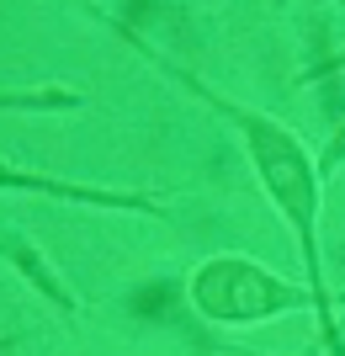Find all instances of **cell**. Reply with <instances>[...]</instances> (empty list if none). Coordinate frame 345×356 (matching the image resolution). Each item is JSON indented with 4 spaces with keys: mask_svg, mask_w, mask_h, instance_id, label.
<instances>
[{
    "mask_svg": "<svg viewBox=\"0 0 345 356\" xmlns=\"http://www.w3.org/2000/svg\"><path fill=\"white\" fill-rule=\"evenodd\" d=\"M186 303L218 330H250L271 325L282 314H314L308 287L260 266L250 255H208L186 277Z\"/></svg>",
    "mask_w": 345,
    "mask_h": 356,
    "instance_id": "7a4b0ae2",
    "label": "cell"
},
{
    "mask_svg": "<svg viewBox=\"0 0 345 356\" xmlns=\"http://www.w3.org/2000/svg\"><path fill=\"white\" fill-rule=\"evenodd\" d=\"M11 346H16V341H0V356H6V351H11Z\"/></svg>",
    "mask_w": 345,
    "mask_h": 356,
    "instance_id": "52a82bcc",
    "label": "cell"
},
{
    "mask_svg": "<svg viewBox=\"0 0 345 356\" xmlns=\"http://www.w3.org/2000/svg\"><path fill=\"white\" fill-rule=\"evenodd\" d=\"M340 165H345V122L330 134V144H324V154H319V176H335Z\"/></svg>",
    "mask_w": 345,
    "mask_h": 356,
    "instance_id": "8992f818",
    "label": "cell"
},
{
    "mask_svg": "<svg viewBox=\"0 0 345 356\" xmlns=\"http://www.w3.org/2000/svg\"><path fill=\"white\" fill-rule=\"evenodd\" d=\"M0 192H22V197H48V202H75V208L96 213H144V218H165V202L138 186H90V181H69L53 170H32L0 154Z\"/></svg>",
    "mask_w": 345,
    "mask_h": 356,
    "instance_id": "3957f363",
    "label": "cell"
},
{
    "mask_svg": "<svg viewBox=\"0 0 345 356\" xmlns=\"http://www.w3.org/2000/svg\"><path fill=\"white\" fill-rule=\"evenodd\" d=\"M85 96L75 86H16L0 90V112H80Z\"/></svg>",
    "mask_w": 345,
    "mask_h": 356,
    "instance_id": "5b68a950",
    "label": "cell"
},
{
    "mask_svg": "<svg viewBox=\"0 0 345 356\" xmlns=\"http://www.w3.org/2000/svg\"><path fill=\"white\" fill-rule=\"evenodd\" d=\"M0 261H6V266H11L16 277H27V287H32V293H43L48 303H53V309L64 314V319H75V314L85 309V303H80V298L69 293V282H64L59 271H53V266L43 261V250H37V245H32L27 234H11V229H6V234H0Z\"/></svg>",
    "mask_w": 345,
    "mask_h": 356,
    "instance_id": "277c9868",
    "label": "cell"
},
{
    "mask_svg": "<svg viewBox=\"0 0 345 356\" xmlns=\"http://www.w3.org/2000/svg\"><path fill=\"white\" fill-rule=\"evenodd\" d=\"M112 32L128 38L133 54H144L160 74H170L176 86H186L196 102L212 106V112L239 134V149H244V160H250V170H255L266 202L276 208V218H282L287 229H292V239H298L303 287H308V298H314L319 346H324L330 356H345V319H340V303H335L330 277H324V245H319V218H324V176H319V154L303 144L287 122L271 118V112H260V106H250V102H234L228 90L208 86L202 74H192L186 64H176L170 54H160L154 43H144L128 22H112Z\"/></svg>",
    "mask_w": 345,
    "mask_h": 356,
    "instance_id": "6da1fadb",
    "label": "cell"
}]
</instances>
